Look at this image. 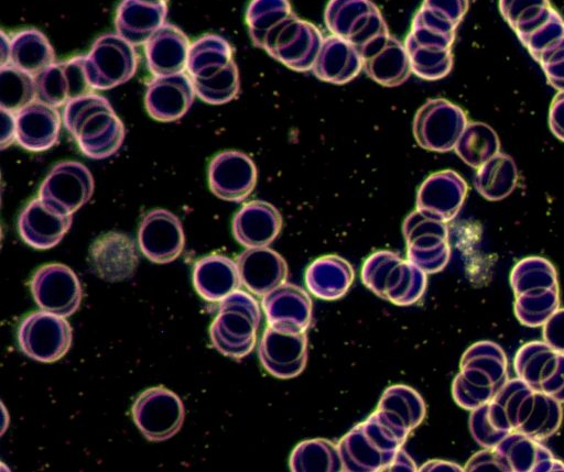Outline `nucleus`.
I'll return each mask as SVG.
<instances>
[{
    "label": "nucleus",
    "mask_w": 564,
    "mask_h": 472,
    "mask_svg": "<svg viewBox=\"0 0 564 472\" xmlns=\"http://www.w3.org/2000/svg\"><path fill=\"white\" fill-rule=\"evenodd\" d=\"M549 125L552 133L564 142V91H558L551 102Z\"/></svg>",
    "instance_id": "obj_46"
},
{
    "label": "nucleus",
    "mask_w": 564,
    "mask_h": 472,
    "mask_svg": "<svg viewBox=\"0 0 564 472\" xmlns=\"http://www.w3.org/2000/svg\"><path fill=\"white\" fill-rule=\"evenodd\" d=\"M361 278L376 295L399 306L416 303L426 288V273L391 251L371 254L364 263Z\"/></svg>",
    "instance_id": "obj_4"
},
{
    "label": "nucleus",
    "mask_w": 564,
    "mask_h": 472,
    "mask_svg": "<svg viewBox=\"0 0 564 472\" xmlns=\"http://www.w3.org/2000/svg\"><path fill=\"white\" fill-rule=\"evenodd\" d=\"M282 228L280 211L264 200L243 205L232 219V234L246 248L268 246Z\"/></svg>",
    "instance_id": "obj_25"
},
{
    "label": "nucleus",
    "mask_w": 564,
    "mask_h": 472,
    "mask_svg": "<svg viewBox=\"0 0 564 472\" xmlns=\"http://www.w3.org/2000/svg\"><path fill=\"white\" fill-rule=\"evenodd\" d=\"M54 63V50L39 30H22L11 37L9 64L14 67L36 77Z\"/></svg>",
    "instance_id": "obj_33"
},
{
    "label": "nucleus",
    "mask_w": 564,
    "mask_h": 472,
    "mask_svg": "<svg viewBox=\"0 0 564 472\" xmlns=\"http://www.w3.org/2000/svg\"><path fill=\"white\" fill-rule=\"evenodd\" d=\"M323 40L313 23L294 17L265 41L263 50L290 69L307 72L314 66Z\"/></svg>",
    "instance_id": "obj_13"
},
{
    "label": "nucleus",
    "mask_w": 564,
    "mask_h": 472,
    "mask_svg": "<svg viewBox=\"0 0 564 472\" xmlns=\"http://www.w3.org/2000/svg\"><path fill=\"white\" fill-rule=\"evenodd\" d=\"M292 471H341L338 446L326 439L300 442L290 457Z\"/></svg>",
    "instance_id": "obj_38"
},
{
    "label": "nucleus",
    "mask_w": 564,
    "mask_h": 472,
    "mask_svg": "<svg viewBox=\"0 0 564 472\" xmlns=\"http://www.w3.org/2000/svg\"><path fill=\"white\" fill-rule=\"evenodd\" d=\"M408 260L424 273L441 271L447 263V228L445 221L420 209L412 211L403 221Z\"/></svg>",
    "instance_id": "obj_10"
},
{
    "label": "nucleus",
    "mask_w": 564,
    "mask_h": 472,
    "mask_svg": "<svg viewBox=\"0 0 564 472\" xmlns=\"http://www.w3.org/2000/svg\"><path fill=\"white\" fill-rule=\"evenodd\" d=\"M257 167L240 151H224L213 157L208 166V185L214 195L227 201H242L257 184Z\"/></svg>",
    "instance_id": "obj_16"
},
{
    "label": "nucleus",
    "mask_w": 564,
    "mask_h": 472,
    "mask_svg": "<svg viewBox=\"0 0 564 472\" xmlns=\"http://www.w3.org/2000/svg\"><path fill=\"white\" fill-rule=\"evenodd\" d=\"M384 471H416L411 457L401 448Z\"/></svg>",
    "instance_id": "obj_48"
},
{
    "label": "nucleus",
    "mask_w": 564,
    "mask_h": 472,
    "mask_svg": "<svg viewBox=\"0 0 564 472\" xmlns=\"http://www.w3.org/2000/svg\"><path fill=\"white\" fill-rule=\"evenodd\" d=\"M351 265L338 255L315 260L305 272V284L316 297L334 300L343 297L354 281Z\"/></svg>",
    "instance_id": "obj_32"
},
{
    "label": "nucleus",
    "mask_w": 564,
    "mask_h": 472,
    "mask_svg": "<svg viewBox=\"0 0 564 472\" xmlns=\"http://www.w3.org/2000/svg\"><path fill=\"white\" fill-rule=\"evenodd\" d=\"M552 9L549 0H499V11L517 36L542 23Z\"/></svg>",
    "instance_id": "obj_42"
},
{
    "label": "nucleus",
    "mask_w": 564,
    "mask_h": 472,
    "mask_svg": "<svg viewBox=\"0 0 564 472\" xmlns=\"http://www.w3.org/2000/svg\"><path fill=\"white\" fill-rule=\"evenodd\" d=\"M467 124V116L460 107L446 99L434 98L416 111L413 134L422 149L444 153L454 150Z\"/></svg>",
    "instance_id": "obj_9"
},
{
    "label": "nucleus",
    "mask_w": 564,
    "mask_h": 472,
    "mask_svg": "<svg viewBox=\"0 0 564 472\" xmlns=\"http://www.w3.org/2000/svg\"><path fill=\"white\" fill-rule=\"evenodd\" d=\"M17 141L33 152L52 147L59 135L61 116L53 106L33 101L15 113Z\"/></svg>",
    "instance_id": "obj_28"
},
{
    "label": "nucleus",
    "mask_w": 564,
    "mask_h": 472,
    "mask_svg": "<svg viewBox=\"0 0 564 472\" xmlns=\"http://www.w3.org/2000/svg\"><path fill=\"white\" fill-rule=\"evenodd\" d=\"M33 299L41 310L69 317L80 306L83 290L75 272L59 263L39 267L30 281Z\"/></svg>",
    "instance_id": "obj_12"
},
{
    "label": "nucleus",
    "mask_w": 564,
    "mask_h": 472,
    "mask_svg": "<svg viewBox=\"0 0 564 472\" xmlns=\"http://www.w3.org/2000/svg\"><path fill=\"white\" fill-rule=\"evenodd\" d=\"M261 306L269 326L275 328L305 331L312 320L311 297L291 283L285 282L262 296Z\"/></svg>",
    "instance_id": "obj_23"
},
{
    "label": "nucleus",
    "mask_w": 564,
    "mask_h": 472,
    "mask_svg": "<svg viewBox=\"0 0 564 472\" xmlns=\"http://www.w3.org/2000/svg\"><path fill=\"white\" fill-rule=\"evenodd\" d=\"M324 20L333 35L347 40L359 52L390 34L380 10L370 0H329Z\"/></svg>",
    "instance_id": "obj_5"
},
{
    "label": "nucleus",
    "mask_w": 564,
    "mask_h": 472,
    "mask_svg": "<svg viewBox=\"0 0 564 472\" xmlns=\"http://www.w3.org/2000/svg\"><path fill=\"white\" fill-rule=\"evenodd\" d=\"M195 95L192 79L184 73L155 76L147 87L144 105L151 118L170 122L188 111Z\"/></svg>",
    "instance_id": "obj_18"
},
{
    "label": "nucleus",
    "mask_w": 564,
    "mask_h": 472,
    "mask_svg": "<svg viewBox=\"0 0 564 472\" xmlns=\"http://www.w3.org/2000/svg\"><path fill=\"white\" fill-rule=\"evenodd\" d=\"M166 1L122 0L115 15L118 35L132 45L145 42L165 23Z\"/></svg>",
    "instance_id": "obj_26"
},
{
    "label": "nucleus",
    "mask_w": 564,
    "mask_h": 472,
    "mask_svg": "<svg viewBox=\"0 0 564 472\" xmlns=\"http://www.w3.org/2000/svg\"><path fill=\"white\" fill-rule=\"evenodd\" d=\"M132 419L143 437L153 442L175 436L183 426L185 408L180 396L163 385L141 392L131 406Z\"/></svg>",
    "instance_id": "obj_6"
},
{
    "label": "nucleus",
    "mask_w": 564,
    "mask_h": 472,
    "mask_svg": "<svg viewBox=\"0 0 564 472\" xmlns=\"http://www.w3.org/2000/svg\"><path fill=\"white\" fill-rule=\"evenodd\" d=\"M11 39L1 31V66L9 64Z\"/></svg>",
    "instance_id": "obj_49"
},
{
    "label": "nucleus",
    "mask_w": 564,
    "mask_h": 472,
    "mask_svg": "<svg viewBox=\"0 0 564 472\" xmlns=\"http://www.w3.org/2000/svg\"><path fill=\"white\" fill-rule=\"evenodd\" d=\"M361 69L359 51L347 40L332 34L324 37L312 72L323 81L343 85L357 77Z\"/></svg>",
    "instance_id": "obj_29"
},
{
    "label": "nucleus",
    "mask_w": 564,
    "mask_h": 472,
    "mask_svg": "<svg viewBox=\"0 0 564 472\" xmlns=\"http://www.w3.org/2000/svg\"><path fill=\"white\" fill-rule=\"evenodd\" d=\"M468 0H423L422 8L458 26L468 10Z\"/></svg>",
    "instance_id": "obj_44"
},
{
    "label": "nucleus",
    "mask_w": 564,
    "mask_h": 472,
    "mask_svg": "<svg viewBox=\"0 0 564 472\" xmlns=\"http://www.w3.org/2000/svg\"><path fill=\"white\" fill-rule=\"evenodd\" d=\"M236 263L241 285L257 296H264L286 282L285 260L268 246L247 248Z\"/></svg>",
    "instance_id": "obj_22"
},
{
    "label": "nucleus",
    "mask_w": 564,
    "mask_h": 472,
    "mask_svg": "<svg viewBox=\"0 0 564 472\" xmlns=\"http://www.w3.org/2000/svg\"><path fill=\"white\" fill-rule=\"evenodd\" d=\"M376 413L386 424L406 438L422 422L425 404L413 388L393 385L382 394Z\"/></svg>",
    "instance_id": "obj_31"
},
{
    "label": "nucleus",
    "mask_w": 564,
    "mask_h": 472,
    "mask_svg": "<svg viewBox=\"0 0 564 472\" xmlns=\"http://www.w3.org/2000/svg\"><path fill=\"white\" fill-rule=\"evenodd\" d=\"M232 61V48L217 34H205L189 45L186 70L193 78H208Z\"/></svg>",
    "instance_id": "obj_35"
},
{
    "label": "nucleus",
    "mask_w": 564,
    "mask_h": 472,
    "mask_svg": "<svg viewBox=\"0 0 564 472\" xmlns=\"http://www.w3.org/2000/svg\"><path fill=\"white\" fill-rule=\"evenodd\" d=\"M260 320L258 301L246 292H234L220 301L209 327L213 347L232 359L248 355L254 348Z\"/></svg>",
    "instance_id": "obj_2"
},
{
    "label": "nucleus",
    "mask_w": 564,
    "mask_h": 472,
    "mask_svg": "<svg viewBox=\"0 0 564 472\" xmlns=\"http://www.w3.org/2000/svg\"><path fill=\"white\" fill-rule=\"evenodd\" d=\"M295 13L289 0H251L246 11V23L252 43L260 48Z\"/></svg>",
    "instance_id": "obj_34"
},
{
    "label": "nucleus",
    "mask_w": 564,
    "mask_h": 472,
    "mask_svg": "<svg viewBox=\"0 0 564 472\" xmlns=\"http://www.w3.org/2000/svg\"><path fill=\"white\" fill-rule=\"evenodd\" d=\"M404 441L375 411L337 444L343 471H384Z\"/></svg>",
    "instance_id": "obj_3"
},
{
    "label": "nucleus",
    "mask_w": 564,
    "mask_h": 472,
    "mask_svg": "<svg viewBox=\"0 0 564 472\" xmlns=\"http://www.w3.org/2000/svg\"><path fill=\"white\" fill-rule=\"evenodd\" d=\"M467 189L465 179L454 171L433 173L417 189L416 208L449 221L460 210Z\"/></svg>",
    "instance_id": "obj_21"
},
{
    "label": "nucleus",
    "mask_w": 564,
    "mask_h": 472,
    "mask_svg": "<svg viewBox=\"0 0 564 472\" xmlns=\"http://www.w3.org/2000/svg\"><path fill=\"white\" fill-rule=\"evenodd\" d=\"M305 331H292L269 326L260 340L258 355L262 366L273 376L292 378L306 364Z\"/></svg>",
    "instance_id": "obj_15"
},
{
    "label": "nucleus",
    "mask_w": 564,
    "mask_h": 472,
    "mask_svg": "<svg viewBox=\"0 0 564 472\" xmlns=\"http://www.w3.org/2000/svg\"><path fill=\"white\" fill-rule=\"evenodd\" d=\"M133 46L117 33L104 34L94 42L85 55L86 74L93 90L110 89L133 77L138 66Z\"/></svg>",
    "instance_id": "obj_7"
},
{
    "label": "nucleus",
    "mask_w": 564,
    "mask_h": 472,
    "mask_svg": "<svg viewBox=\"0 0 564 472\" xmlns=\"http://www.w3.org/2000/svg\"><path fill=\"white\" fill-rule=\"evenodd\" d=\"M94 193V178L82 163L64 161L57 163L44 178L39 198L51 209L73 215L83 207Z\"/></svg>",
    "instance_id": "obj_11"
},
{
    "label": "nucleus",
    "mask_w": 564,
    "mask_h": 472,
    "mask_svg": "<svg viewBox=\"0 0 564 472\" xmlns=\"http://www.w3.org/2000/svg\"><path fill=\"white\" fill-rule=\"evenodd\" d=\"M138 243L142 254L151 262H173L182 254L185 245L181 220L163 208L150 210L139 226Z\"/></svg>",
    "instance_id": "obj_14"
},
{
    "label": "nucleus",
    "mask_w": 564,
    "mask_h": 472,
    "mask_svg": "<svg viewBox=\"0 0 564 472\" xmlns=\"http://www.w3.org/2000/svg\"><path fill=\"white\" fill-rule=\"evenodd\" d=\"M188 51L186 34L171 23H164L144 44L147 65L154 76L183 73Z\"/></svg>",
    "instance_id": "obj_27"
},
{
    "label": "nucleus",
    "mask_w": 564,
    "mask_h": 472,
    "mask_svg": "<svg viewBox=\"0 0 564 472\" xmlns=\"http://www.w3.org/2000/svg\"><path fill=\"white\" fill-rule=\"evenodd\" d=\"M539 64L549 84L558 91H564V45Z\"/></svg>",
    "instance_id": "obj_45"
},
{
    "label": "nucleus",
    "mask_w": 564,
    "mask_h": 472,
    "mask_svg": "<svg viewBox=\"0 0 564 472\" xmlns=\"http://www.w3.org/2000/svg\"><path fill=\"white\" fill-rule=\"evenodd\" d=\"M193 285L203 299L221 301L241 285L237 263L221 254L204 256L194 265Z\"/></svg>",
    "instance_id": "obj_30"
},
{
    "label": "nucleus",
    "mask_w": 564,
    "mask_h": 472,
    "mask_svg": "<svg viewBox=\"0 0 564 472\" xmlns=\"http://www.w3.org/2000/svg\"><path fill=\"white\" fill-rule=\"evenodd\" d=\"M36 98L34 76L11 64L0 69V106L1 109L18 113Z\"/></svg>",
    "instance_id": "obj_39"
},
{
    "label": "nucleus",
    "mask_w": 564,
    "mask_h": 472,
    "mask_svg": "<svg viewBox=\"0 0 564 472\" xmlns=\"http://www.w3.org/2000/svg\"><path fill=\"white\" fill-rule=\"evenodd\" d=\"M73 330L65 317L40 310L22 319L18 328L20 350L30 359L53 363L70 349Z\"/></svg>",
    "instance_id": "obj_8"
},
{
    "label": "nucleus",
    "mask_w": 564,
    "mask_h": 472,
    "mask_svg": "<svg viewBox=\"0 0 564 472\" xmlns=\"http://www.w3.org/2000/svg\"><path fill=\"white\" fill-rule=\"evenodd\" d=\"M518 172L513 160L498 153L478 167L474 185L488 200H500L512 193L517 185Z\"/></svg>",
    "instance_id": "obj_36"
},
{
    "label": "nucleus",
    "mask_w": 564,
    "mask_h": 472,
    "mask_svg": "<svg viewBox=\"0 0 564 472\" xmlns=\"http://www.w3.org/2000/svg\"><path fill=\"white\" fill-rule=\"evenodd\" d=\"M17 140L15 113L1 109V149H6Z\"/></svg>",
    "instance_id": "obj_47"
},
{
    "label": "nucleus",
    "mask_w": 564,
    "mask_h": 472,
    "mask_svg": "<svg viewBox=\"0 0 564 472\" xmlns=\"http://www.w3.org/2000/svg\"><path fill=\"white\" fill-rule=\"evenodd\" d=\"M192 79V78H191ZM195 94L210 105H223L232 100L239 91V72L234 59L208 78L192 79Z\"/></svg>",
    "instance_id": "obj_43"
},
{
    "label": "nucleus",
    "mask_w": 564,
    "mask_h": 472,
    "mask_svg": "<svg viewBox=\"0 0 564 472\" xmlns=\"http://www.w3.org/2000/svg\"><path fill=\"white\" fill-rule=\"evenodd\" d=\"M89 263L93 271L105 281L130 278L139 263L135 243L126 233H105L91 244Z\"/></svg>",
    "instance_id": "obj_19"
},
{
    "label": "nucleus",
    "mask_w": 564,
    "mask_h": 472,
    "mask_svg": "<svg viewBox=\"0 0 564 472\" xmlns=\"http://www.w3.org/2000/svg\"><path fill=\"white\" fill-rule=\"evenodd\" d=\"M518 39L530 55L541 63L557 48L564 45V20L552 9L550 15L530 32Z\"/></svg>",
    "instance_id": "obj_41"
},
{
    "label": "nucleus",
    "mask_w": 564,
    "mask_h": 472,
    "mask_svg": "<svg viewBox=\"0 0 564 472\" xmlns=\"http://www.w3.org/2000/svg\"><path fill=\"white\" fill-rule=\"evenodd\" d=\"M163 1H167V0H163Z\"/></svg>",
    "instance_id": "obj_50"
},
{
    "label": "nucleus",
    "mask_w": 564,
    "mask_h": 472,
    "mask_svg": "<svg viewBox=\"0 0 564 472\" xmlns=\"http://www.w3.org/2000/svg\"><path fill=\"white\" fill-rule=\"evenodd\" d=\"M404 45L413 74L425 80H438L453 67L452 48H438L415 43L405 37Z\"/></svg>",
    "instance_id": "obj_40"
},
{
    "label": "nucleus",
    "mask_w": 564,
    "mask_h": 472,
    "mask_svg": "<svg viewBox=\"0 0 564 472\" xmlns=\"http://www.w3.org/2000/svg\"><path fill=\"white\" fill-rule=\"evenodd\" d=\"M359 53L366 74L384 87L403 84L412 73L405 45L390 34L377 40Z\"/></svg>",
    "instance_id": "obj_20"
},
{
    "label": "nucleus",
    "mask_w": 564,
    "mask_h": 472,
    "mask_svg": "<svg viewBox=\"0 0 564 472\" xmlns=\"http://www.w3.org/2000/svg\"><path fill=\"white\" fill-rule=\"evenodd\" d=\"M36 99L55 108L90 94L85 55L54 63L35 77Z\"/></svg>",
    "instance_id": "obj_17"
},
{
    "label": "nucleus",
    "mask_w": 564,
    "mask_h": 472,
    "mask_svg": "<svg viewBox=\"0 0 564 472\" xmlns=\"http://www.w3.org/2000/svg\"><path fill=\"white\" fill-rule=\"evenodd\" d=\"M63 123L80 151L101 160L113 155L124 140V127L110 102L97 94H87L64 107Z\"/></svg>",
    "instance_id": "obj_1"
},
{
    "label": "nucleus",
    "mask_w": 564,
    "mask_h": 472,
    "mask_svg": "<svg viewBox=\"0 0 564 472\" xmlns=\"http://www.w3.org/2000/svg\"><path fill=\"white\" fill-rule=\"evenodd\" d=\"M72 221V215L59 213L47 207L40 198H35L21 211L18 230L28 245L47 250L62 241Z\"/></svg>",
    "instance_id": "obj_24"
},
{
    "label": "nucleus",
    "mask_w": 564,
    "mask_h": 472,
    "mask_svg": "<svg viewBox=\"0 0 564 472\" xmlns=\"http://www.w3.org/2000/svg\"><path fill=\"white\" fill-rule=\"evenodd\" d=\"M454 150L467 165L478 168L499 153L500 142L488 124L468 122Z\"/></svg>",
    "instance_id": "obj_37"
}]
</instances>
